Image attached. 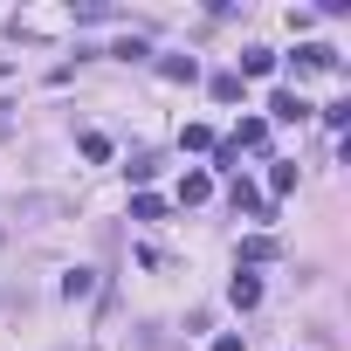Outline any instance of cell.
<instances>
[{
  "label": "cell",
  "mask_w": 351,
  "mask_h": 351,
  "mask_svg": "<svg viewBox=\"0 0 351 351\" xmlns=\"http://www.w3.org/2000/svg\"><path fill=\"white\" fill-rule=\"evenodd\" d=\"M330 69H337V49L330 42H303L296 49V76H330Z\"/></svg>",
  "instance_id": "cell-1"
},
{
  "label": "cell",
  "mask_w": 351,
  "mask_h": 351,
  "mask_svg": "<svg viewBox=\"0 0 351 351\" xmlns=\"http://www.w3.org/2000/svg\"><path fill=\"white\" fill-rule=\"evenodd\" d=\"M289 193H296V158H276V165H269V193H262V200L276 207V200H289Z\"/></svg>",
  "instance_id": "cell-2"
},
{
  "label": "cell",
  "mask_w": 351,
  "mask_h": 351,
  "mask_svg": "<svg viewBox=\"0 0 351 351\" xmlns=\"http://www.w3.org/2000/svg\"><path fill=\"white\" fill-rule=\"evenodd\" d=\"M269 117H276V124H303V117H310V104H303L296 90H276V97H269Z\"/></svg>",
  "instance_id": "cell-3"
},
{
  "label": "cell",
  "mask_w": 351,
  "mask_h": 351,
  "mask_svg": "<svg viewBox=\"0 0 351 351\" xmlns=\"http://www.w3.org/2000/svg\"><path fill=\"white\" fill-rule=\"evenodd\" d=\"M228 145H234V152H262V145H269V124H262V117H241Z\"/></svg>",
  "instance_id": "cell-4"
},
{
  "label": "cell",
  "mask_w": 351,
  "mask_h": 351,
  "mask_svg": "<svg viewBox=\"0 0 351 351\" xmlns=\"http://www.w3.org/2000/svg\"><path fill=\"white\" fill-rule=\"evenodd\" d=\"M228 200H234V214H255V221H269V200H262L248 180H234V193H228Z\"/></svg>",
  "instance_id": "cell-5"
},
{
  "label": "cell",
  "mask_w": 351,
  "mask_h": 351,
  "mask_svg": "<svg viewBox=\"0 0 351 351\" xmlns=\"http://www.w3.org/2000/svg\"><path fill=\"white\" fill-rule=\"evenodd\" d=\"M228 303H234V310H255V303H262V282H255V276L241 269V276L228 282Z\"/></svg>",
  "instance_id": "cell-6"
},
{
  "label": "cell",
  "mask_w": 351,
  "mask_h": 351,
  "mask_svg": "<svg viewBox=\"0 0 351 351\" xmlns=\"http://www.w3.org/2000/svg\"><path fill=\"white\" fill-rule=\"evenodd\" d=\"M158 76H165V83H193L200 62H193V56H158Z\"/></svg>",
  "instance_id": "cell-7"
},
{
  "label": "cell",
  "mask_w": 351,
  "mask_h": 351,
  "mask_svg": "<svg viewBox=\"0 0 351 351\" xmlns=\"http://www.w3.org/2000/svg\"><path fill=\"white\" fill-rule=\"evenodd\" d=\"M214 193V180H207V172H186V180H180V207H200Z\"/></svg>",
  "instance_id": "cell-8"
},
{
  "label": "cell",
  "mask_w": 351,
  "mask_h": 351,
  "mask_svg": "<svg viewBox=\"0 0 351 351\" xmlns=\"http://www.w3.org/2000/svg\"><path fill=\"white\" fill-rule=\"evenodd\" d=\"M234 76H276V56H269V49H248V56H241V69H234Z\"/></svg>",
  "instance_id": "cell-9"
},
{
  "label": "cell",
  "mask_w": 351,
  "mask_h": 351,
  "mask_svg": "<svg viewBox=\"0 0 351 351\" xmlns=\"http://www.w3.org/2000/svg\"><path fill=\"white\" fill-rule=\"evenodd\" d=\"M241 262H276V234H248L241 241Z\"/></svg>",
  "instance_id": "cell-10"
},
{
  "label": "cell",
  "mask_w": 351,
  "mask_h": 351,
  "mask_svg": "<svg viewBox=\"0 0 351 351\" xmlns=\"http://www.w3.org/2000/svg\"><path fill=\"white\" fill-rule=\"evenodd\" d=\"M214 172H234V180H241V152L228 138H214Z\"/></svg>",
  "instance_id": "cell-11"
},
{
  "label": "cell",
  "mask_w": 351,
  "mask_h": 351,
  "mask_svg": "<svg viewBox=\"0 0 351 351\" xmlns=\"http://www.w3.org/2000/svg\"><path fill=\"white\" fill-rule=\"evenodd\" d=\"M207 90H214V104H234V97H241V76H234V69H221Z\"/></svg>",
  "instance_id": "cell-12"
},
{
  "label": "cell",
  "mask_w": 351,
  "mask_h": 351,
  "mask_svg": "<svg viewBox=\"0 0 351 351\" xmlns=\"http://www.w3.org/2000/svg\"><path fill=\"white\" fill-rule=\"evenodd\" d=\"M180 152H214V131H207V124H186V131H180Z\"/></svg>",
  "instance_id": "cell-13"
},
{
  "label": "cell",
  "mask_w": 351,
  "mask_h": 351,
  "mask_svg": "<svg viewBox=\"0 0 351 351\" xmlns=\"http://www.w3.org/2000/svg\"><path fill=\"white\" fill-rule=\"evenodd\" d=\"M110 56H117V62H145V56H152V49H145V35H124V42H117V49H110Z\"/></svg>",
  "instance_id": "cell-14"
},
{
  "label": "cell",
  "mask_w": 351,
  "mask_h": 351,
  "mask_svg": "<svg viewBox=\"0 0 351 351\" xmlns=\"http://www.w3.org/2000/svg\"><path fill=\"white\" fill-rule=\"evenodd\" d=\"M83 158L104 165V158H110V138H104V131H83Z\"/></svg>",
  "instance_id": "cell-15"
},
{
  "label": "cell",
  "mask_w": 351,
  "mask_h": 351,
  "mask_svg": "<svg viewBox=\"0 0 351 351\" xmlns=\"http://www.w3.org/2000/svg\"><path fill=\"white\" fill-rule=\"evenodd\" d=\"M158 214H165L158 193H138V200H131V221H158Z\"/></svg>",
  "instance_id": "cell-16"
},
{
  "label": "cell",
  "mask_w": 351,
  "mask_h": 351,
  "mask_svg": "<svg viewBox=\"0 0 351 351\" xmlns=\"http://www.w3.org/2000/svg\"><path fill=\"white\" fill-rule=\"evenodd\" d=\"M62 296H69V303L90 296V269H69V276H62Z\"/></svg>",
  "instance_id": "cell-17"
},
{
  "label": "cell",
  "mask_w": 351,
  "mask_h": 351,
  "mask_svg": "<svg viewBox=\"0 0 351 351\" xmlns=\"http://www.w3.org/2000/svg\"><path fill=\"white\" fill-rule=\"evenodd\" d=\"M214 351H248V344H241L234 330H221V337H214Z\"/></svg>",
  "instance_id": "cell-18"
}]
</instances>
